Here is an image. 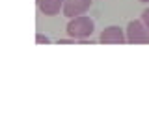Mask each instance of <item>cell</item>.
Here are the masks:
<instances>
[{"label": "cell", "instance_id": "obj_5", "mask_svg": "<svg viewBox=\"0 0 149 139\" xmlns=\"http://www.w3.org/2000/svg\"><path fill=\"white\" fill-rule=\"evenodd\" d=\"M63 2L65 0H37V6L43 15L54 17L60 13V9H63Z\"/></svg>", "mask_w": 149, "mask_h": 139}, {"label": "cell", "instance_id": "obj_1", "mask_svg": "<svg viewBox=\"0 0 149 139\" xmlns=\"http://www.w3.org/2000/svg\"><path fill=\"white\" fill-rule=\"evenodd\" d=\"M93 30H95V22H93V19L86 17V15L73 17L71 21L67 22V26H65L67 35L73 37V39H77V41L86 39V37H91Z\"/></svg>", "mask_w": 149, "mask_h": 139}, {"label": "cell", "instance_id": "obj_6", "mask_svg": "<svg viewBox=\"0 0 149 139\" xmlns=\"http://www.w3.org/2000/svg\"><path fill=\"white\" fill-rule=\"evenodd\" d=\"M36 43H37V45H49V43H50V39H49L47 35L37 34V35H36Z\"/></svg>", "mask_w": 149, "mask_h": 139}, {"label": "cell", "instance_id": "obj_9", "mask_svg": "<svg viewBox=\"0 0 149 139\" xmlns=\"http://www.w3.org/2000/svg\"><path fill=\"white\" fill-rule=\"evenodd\" d=\"M140 2H143V4H149V0H140Z\"/></svg>", "mask_w": 149, "mask_h": 139}, {"label": "cell", "instance_id": "obj_2", "mask_svg": "<svg viewBox=\"0 0 149 139\" xmlns=\"http://www.w3.org/2000/svg\"><path fill=\"white\" fill-rule=\"evenodd\" d=\"M127 43L130 45H147L149 43V32L142 21H130L127 24Z\"/></svg>", "mask_w": 149, "mask_h": 139}, {"label": "cell", "instance_id": "obj_7", "mask_svg": "<svg viewBox=\"0 0 149 139\" xmlns=\"http://www.w3.org/2000/svg\"><path fill=\"white\" fill-rule=\"evenodd\" d=\"M142 22L146 24L147 32H149V8H147V9H143V13H142Z\"/></svg>", "mask_w": 149, "mask_h": 139}, {"label": "cell", "instance_id": "obj_8", "mask_svg": "<svg viewBox=\"0 0 149 139\" xmlns=\"http://www.w3.org/2000/svg\"><path fill=\"white\" fill-rule=\"evenodd\" d=\"M77 43V39H73V37H67V39H58V45H73Z\"/></svg>", "mask_w": 149, "mask_h": 139}, {"label": "cell", "instance_id": "obj_4", "mask_svg": "<svg viewBox=\"0 0 149 139\" xmlns=\"http://www.w3.org/2000/svg\"><path fill=\"white\" fill-rule=\"evenodd\" d=\"M91 8V0H65L63 2V15L73 19V17H80L88 9Z\"/></svg>", "mask_w": 149, "mask_h": 139}, {"label": "cell", "instance_id": "obj_3", "mask_svg": "<svg viewBox=\"0 0 149 139\" xmlns=\"http://www.w3.org/2000/svg\"><path fill=\"white\" fill-rule=\"evenodd\" d=\"M99 43H102V45H123V43H127V34L119 26H108L101 32Z\"/></svg>", "mask_w": 149, "mask_h": 139}]
</instances>
